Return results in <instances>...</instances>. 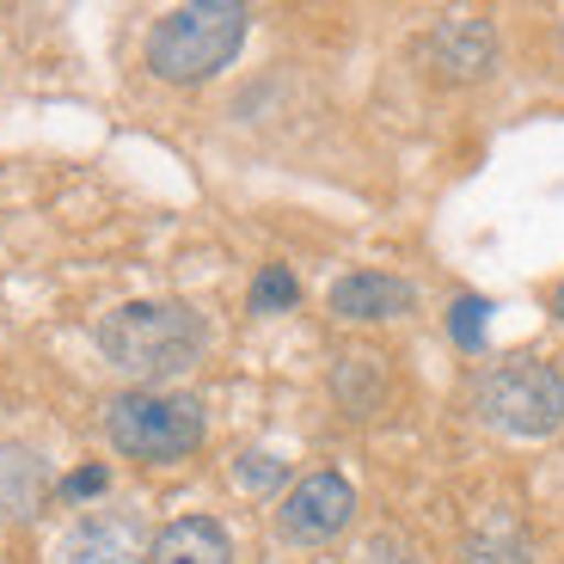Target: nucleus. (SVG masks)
<instances>
[{
	"instance_id": "obj_5",
	"label": "nucleus",
	"mask_w": 564,
	"mask_h": 564,
	"mask_svg": "<svg viewBox=\"0 0 564 564\" xmlns=\"http://www.w3.org/2000/svg\"><path fill=\"white\" fill-rule=\"evenodd\" d=\"M350 522H356V485L344 473H307L276 503V534L295 540V546H325Z\"/></svg>"
},
{
	"instance_id": "obj_11",
	"label": "nucleus",
	"mask_w": 564,
	"mask_h": 564,
	"mask_svg": "<svg viewBox=\"0 0 564 564\" xmlns=\"http://www.w3.org/2000/svg\"><path fill=\"white\" fill-rule=\"evenodd\" d=\"M332 387H338V399H344V411H350V417H368V411L381 405V387H387L381 356H375V350L338 356V375H332Z\"/></svg>"
},
{
	"instance_id": "obj_10",
	"label": "nucleus",
	"mask_w": 564,
	"mask_h": 564,
	"mask_svg": "<svg viewBox=\"0 0 564 564\" xmlns=\"http://www.w3.org/2000/svg\"><path fill=\"white\" fill-rule=\"evenodd\" d=\"M43 485H50V473H43L37 454L31 448H0V516H7V522L37 516Z\"/></svg>"
},
{
	"instance_id": "obj_14",
	"label": "nucleus",
	"mask_w": 564,
	"mask_h": 564,
	"mask_svg": "<svg viewBox=\"0 0 564 564\" xmlns=\"http://www.w3.org/2000/svg\"><path fill=\"white\" fill-rule=\"evenodd\" d=\"M485 325H491V301H485V295H460L448 307V332H454V344H460V350H479Z\"/></svg>"
},
{
	"instance_id": "obj_13",
	"label": "nucleus",
	"mask_w": 564,
	"mask_h": 564,
	"mask_svg": "<svg viewBox=\"0 0 564 564\" xmlns=\"http://www.w3.org/2000/svg\"><path fill=\"white\" fill-rule=\"evenodd\" d=\"M301 301V282H295V270L289 264H264L258 270V282H252V307L258 313H289Z\"/></svg>"
},
{
	"instance_id": "obj_7",
	"label": "nucleus",
	"mask_w": 564,
	"mask_h": 564,
	"mask_svg": "<svg viewBox=\"0 0 564 564\" xmlns=\"http://www.w3.org/2000/svg\"><path fill=\"white\" fill-rule=\"evenodd\" d=\"M325 307L338 313V319H350V325H381V319L417 313V289H411L405 276H393V270H350V276L332 282Z\"/></svg>"
},
{
	"instance_id": "obj_9",
	"label": "nucleus",
	"mask_w": 564,
	"mask_h": 564,
	"mask_svg": "<svg viewBox=\"0 0 564 564\" xmlns=\"http://www.w3.org/2000/svg\"><path fill=\"white\" fill-rule=\"evenodd\" d=\"M148 564H234V540L209 516H178V522H166L154 534Z\"/></svg>"
},
{
	"instance_id": "obj_6",
	"label": "nucleus",
	"mask_w": 564,
	"mask_h": 564,
	"mask_svg": "<svg viewBox=\"0 0 564 564\" xmlns=\"http://www.w3.org/2000/svg\"><path fill=\"white\" fill-rule=\"evenodd\" d=\"M148 528L129 509H93L62 534V564H148Z\"/></svg>"
},
{
	"instance_id": "obj_17",
	"label": "nucleus",
	"mask_w": 564,
	"mask_h": 564,
	"mask_svg": "<svg viewBox=\"0 0 564 564\" xmlns=\"http://www.w3.org/2000/svg\"><path fill=\"white\" fill-rule=\"evenodd\" d=\"M552 313H558V319H564V282H558V295H552Z\"/></svg>"
},
{
	"instance_id": "obj_8",
	"label": "nucleus",
	"mask_w": 564,
	"mask_h": 564,
	"mask_svg": "<svg viewBox=\"0 0 564 564\" xmlns=\"http://www.w3.org/2000/svg\"><path fill=\"white\" fill-rule=\"evenodd\" d=\"M430 68L442 80H485L497 68V31L491 19L479 13H460V19H442L430 31Z\"/></svg>"
},
{
	"instance_id": "obj_4",
	"label": "nucleus",
	"mask_w": 564,
	"mask_h": 564,
	"mask_svg": "<svg viewBox=\"0 0 564 564\" xmlns=\"http://www.w3.org/2000/svg\"><path fill=\"white\" fill-rule=\"evenodd\" d=\"M479 417L503 436H552V430H564V375L552 362H534V356L491 368L479 381Z\"/></svg>"
},
{
	"instance_id": "obj_16",
	"label": "nucleus",
	"mask_w": 564,
	"mask_h": 564,
	"mask_svg": "<svg viewBox=\"0 0 564 564\" xmlns=\"http://www.w3.org/2000/svg\"><path fill=\"white\" fill-rule=\"evenodd\" d=\"M105 485H111V473L93 460V466H80V473H68V479H62V497H68V503H80V497H105Z\"/></svg>"
},
{
	"instance_id": "obj_2",
	"label": "nucleus",
	"mask_w": 564,
	"mask_h": 564,
	"mask_svg": "<svg viewBox=\"0 0 564 564\" xmlns=\"http://www.w3.org/2000/svg\"><path fill=\"white\" fill-rule=\"evenodd\" d=\"M252 13L240 0H197V7H172L154 31H148V68L166 86H197L221 74L240 56Z\"/></svg>"
},
{
	"instance_id": "obj_1",
	"label": "nucleus",
	"mask_w": 564,
	"mask_h": 564,
	"mask_svg": "<svg viewBox=\"0 0 564 564\" xmlns=\"http://www.w3.org/2000/svg\"><path fill=\"white\" fill-rule=\"evenodd\" d=\"M203 350H209V325L184 301H123L117 313L99 319V356L141 387L191 375Z\"/></svg>"
},
{
	"instance_id": "obj_12",
	"label": "nucleus",
	"mask_w": 564,
	"mask_h": 564,
	"mask_svg": "<svg viewBox=\"0 0 564 564\" xmlns=\"http://www.w3.org/2000/svg\"><path fill=\"white\" fill-rule=\"evenodd\" d=\"M460 564H528V534L509 522V516H491L485 528L466 534Z\"/></svg>"
},
{
	"instance_id": "obj_15",
	"label": "nucleus",
	"mask_w": 564,
	"mask_h": 564,
	"mask_svg": "<svg viewBox=\"0 0 564 564\" xmlns=\"http://www.w3.org/2000/svg\"><path fill=\"white\" fill-rule=\"evenodd\" d=\"M234 479L246 485V491H276L282 479H289V466L276 460V454H240V460H234Z\"/></svg>"
},
{
	"instance_id": "obj_3",
	"label": "nucleus",
	"mask_w": 564,
	"mask_h": 564,
	"mask_svg": "<svg viewBox=\"0 0 564 564\" xmlns=\"http://www.w3.org/2000/svg\"><path fill=\"white\" fill-rule=\"evenodd\" d=\"M203 405L191 393H160V387H135V393L111 399L105 411V436H111L117 454L141 466H172L191 460L203 448Z\"/></svg>"
}]
</instances>
